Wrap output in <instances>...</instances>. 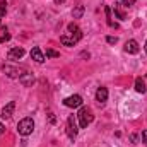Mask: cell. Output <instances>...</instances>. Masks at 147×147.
Returning <instances> with one entry per match:
<instances>
[{
  "instance_id": "4fadbf2b",
  "label": "cell",
  "mask_w": 147,
  "mask_h": 147,
  "mask_svg": "<svg viewBox=\"0 0 147 147\" xmlns=\"http://www.w3.org/2000/svg\"><path fill=\"white\" fill-rule=\"evenodd\" d=\"M135 91H137V92H140V94H144V92L147 91L146 82L142 80V77H137V79H135Z\"/></svg>"
},
{
  "instance_id": "ba28073f",
  "label": "cell",
  "mask_w": 147,
  "mask_h": 147,
  "mask_svg": "<svg viewBox=\"0 0 147 147\" xmlns=\"http://www.w3.org/2000/svg\"><path fill=\"white\" fill-rule=\"evenodd\" d=\"M14 110H16V103H14V101H9V103L2 108V115H0V116H2L3 120H9V118L12 116Z\"/></svg>"
},
{
  "instance_id": "d6986e66",
  "label": "cell",
  "mask_w": 147,
  "mask_h": 147,
  "mask_svg": "<svg viewBox=\"0 0 147 147\" xmlns=\"http://www.w3.org/2000/svg\"><path fill=\"white\" fill-rule=\"evenodd\" d=\"M137 0H120V3H123L125 7H130V5H134Z\"/></svg>"
},
{
  "instance_id": "7c38bea8",
  "label": "cell",
  "mask_w": 147,
  "mask_h": 147,
  "mask_svg": "<svg viewBox=\"0 0 147 147\" xmlns=\"http://www.w3.org/2000/svg\"><path fill=\"white\" fill-rule=\"evenodd\" d=\"M31 58H33L34 62H38V63H43V62H45V55L41 53V50H39L38 46H34V48L31 50Z\"/></svg>"
},
{
  "instance_id": "6da1fadb",
  "label": "cell",
  "mask_w": 147,
  "mask_h": 147,
  "mask_svg": "<svg viewBox=\"0 0 147 147\" xmlns=\"http://www.w3.org/2000/svg\"><path fill=\"white\" fill-rule=\"evenodd\" d=\"M80 39H82V31L79 29L77 24L70 22V24L67 26V33L60 36V43L65 45V46H74V45H77Z\"/></svg>"
},
{
  "instance_id": "5bb4252c",
  "label": "cell",
  "mask_w": 147,
  "mask_h": 147,
  "mask_svg": "<svg viewBox=\"0 0 147 147\" xmlns=\"http://www.w3.org/2000/svg\"><path fill=\"white\" fill-rule=\"evenodd\" d=\"M82 14H84V5H75L72 10V16L74 19H80L82 17Z\"/></svg>"
},
{
  "instance_id": "3957f363",
  "label": "cell",
  "mask_w": 147,
  "mask_h": 147,
  "mask_svg": "<svg viewBox=\"0 0 147 147\" xmlns=\"http://www.w3.org/2000/svg\"><path fill=\"white\" fill-rule=\"evenodd\" d=\"M77 118H79V125H80L82 128H87V125L92 123L94 115H92V111L89 110V108H80L79 113H77Z\"/></svg>"
},
{
  "instance_id": "cb8c5ba5",
  "label": "cell",
  "mask_w": 147,
  "mask_h": 147,
  "mask_svg": "<svg viewBox=\"0 0 147 147\" xmlns=\"http://www.w3.org/2000/svg\"><path fill=\"white\" fill-rule=\"evenodd\" d=\"M3 132H5V127H3V123H0V135H2Z\"/></svg>"
},
{
  "instance_id": "e0dca14e",
  "label": "cell",
  "mask_w": 147,
  "mask_h": 147,
  "mask_svg": "<svg viewBox=\"0 0 147 147\" xmlns=\"http://www.w3.org/2000/svg\"><path fill=\"white\" fill-rule=\"evenodd\" d=\"M5 12H7V2L2 0V2H0V19L5 16Z\"/></svg>"
},
{
  "instance_id": "2e32d148",
  "label": "cell",
  "mask_w": 147,
  "mask_h": 147,
  "mask_svg": "<svg viewBox=\"0 0 147 147\" xmlns=\"http://www.w3.org/2000/svg\"><path fill=\"white\" fill-rule=\"evenodd\" d=\"M46 57H50V58H58L60 53L55 51V50H51V48H46Z\"/></svg>"
},
{
  "instance_id": "9a60e30c",
  "label": "cell",
  "mask_w": 147,
  "mask_h": 147,
  "mask_svg": "<svg viewBox=\"0 0 147 147\" xmlns=\"http://www.w3.org/2000/svg\"><path fill=\"white\" fill-rule=\"evenodd\" d=\"M113 10H115V16H116V17H118L120 21H125V14L121 12V9H120V3H115Z\"/></svg>"
},
{
  "instance_id": "8fae6325",
  "label": "cell",
  "mask_w": 147,
  "mask_h": 147,
  "mask_svg": "<svg viewBox=\"0 0 147 147\" xmlns=\"http://www.w3.org/2000/svg\"><path fill=\"white\" fill-rule=\"evenodd\" d=\"M19 80H21V84H22V86L29 87V86H33V84H34V75H33L31 72H24L21 77H19Z\"/></svg>"
},
{
  "instance_id": "d4e9b609",
  "label": "cell",
  "mask_w": 147,
  "mask_h": 147,
  "mask_svg": "<svg viewBox=\"0 0 147 147\" xmlns=\"http://www.w3.org/2000/svg\"><path fill=\"white\" fill-rule=\"evenodd\" d=\"M63 2H65V0H55V3H58V5H60V3H63Z\"/></svg>"
},
{
  "instance_id": "8992f818",
  "label": "cell",
  "mask_w": 147,
  "mask_h": 147,
  "mask_svg": "<svg viewBox=\"0 0 147 147\" xmlns=\"http://www.w3.org/2000/svg\"><path fill=\"white\" fill-rule=\"evenodd\" d=\"M82 98L79 96V94H74V96H69V98H65L63 99V105L67 106V108H79V106H82Z\"/></svg>"
},
{
  "instance_id": "603a6c76",
  "label": "cell",
  "mask_w": 147,
  "mask_h": 147,
  "mask_svg": "<svg viewBox=\"0 0 147 147\" xmlns=\"http://www.w3.org/2000/svg\"><path fill=\"white\" fill-rule=\"evenodd\" d=\"M142 140L146 142V146H147V130H142Z\"/></svg>"
},
{
  "instance_id": "484cf974",
  "label": "cell",
  "mask_w": 147,
  "mask_h": 147,
  "mask_svg": "<svg viewBox=\"0 0 147 147\" xmlns=\"http://www.w3.org/2000/svg\"><path fill=\"white\" fill-rule=\"evenodd\" d=\"M146 51H147V41H146Z\"/></svg>"
},
{
  "instance_id": "7402d4cb",
  "label": "cell",
  "mask_w": 147,
  "mask_h": 147,
  "mask_svg": "<svg viewBox=\"0 0 147 147\" xmlns=\"http://www.w3.org/2000/svg\"><path fill=\"white\" fill-rule=\"evenodd\" d=\"M137 139H139V137H137L135 134H132V135H130V140H132V144H137Z\"/></svg>"
},
{
  "instance_id": "30bf717a",
  "label": "cell",
  "mask_w": 147,
  "mask_h": 147,
  "mask_svg": "<svg viewBox=\"0 0 147 147\" xmlns=\"http://www.w3.org/2000/svg\"><path fill=\"white\" fill-rule=\"evenodd\" d=\"M106 99H108V89L106 87H98V91H96V101L99 105H105Z\"/></svg>"
},
{
  "instance_id": "277c9868",
  "label": "cell",
  "mask_w": 147,
  "mask_h": 147,
  "mask_svg": "<svg viewBox=\"0 0 147 147\" xmlns=\"http://www.w3.org/2000/svg\"><path fill=\"white\" fill-rule=\"evenodd\" d=\"M77 134H79V128H77L75 116L70 115V116H69V120H67V135H69V139H70V140H75Z\"/></svg>"
},
{
  "instance_id": "7a4b0ae2",
  "label": "cell",
  "mask_w": 147,
  "mask_h": 147,
  "mask_svg": "<svg viewBox=\"0 0 147 147\" xmlns=\"http://www.w3.org/2000/svg\"><path fill=\"white\" fill-rule=\"evenodd\" d=\"M33 130H34V120L29 118V116H28V118H22V120L17 123V132H19V135H22V137L31 135Z\"/></svg>"
},
{
  "instance_id": "44dd1931",
  "label": "cell",
  "mask_w": 147,
  "mask_h": 147,
  "mask_svg": "<svg viewBox=\"0 0 147 147\" xmlns=\"http://www.w3.org/2000/svg\"><path fill=\"white\" fill-rule=\"evenodd\" d=\"M9 39H10V34H7V33H5L3 36H0V43H3V41H9Z\"/></svg>"
},
{
  "instance_id": "9c48e42d",
  "label": "cell",
  "mask_w": 147,
  "mask_h": 147,
  "mask_svg": "<svg viewBox=\"0 0 147 147\" xmlns=\"http://www.w3.org/2000/svg\"><path fill=\"white\" fill-rule=\"evenodd\" d=\"M139 43L135 41V39H128L127 43H125V51L127 53H130V55H135V53H139Z\"/></svg>"
},
{
  "instance_id": "ffe728a7",
  "label": "cell",
  "mask_w": 147,
  "mask_h": 147,
  "mask_svg": "<svg viewBox=\"0 0 147 147\" xmlns=\"http://www.w3.org/2000/svg\"><path fill=\"white\" fill-rule=\"evenodd\" d=\"M48 121H50L51 125H55V123H57V116H55L53 113H50V115H48Z\"/></svg>"
},
{
  "instance_id": "ac0fdd59",
  "label": "cell",
  "mask_w": 147,
  "mask_h": 147,
  "mask_svg": "<svg viewBox=\"0 0 147 147\" xmlns=\"http://www.w3.org/2000/svg\"><path fill=\"white\" fill-rule=\"evenodd\" d=\"M106 41H108L110 45H116V43H118V38L116 36H106Z\"/></svg>"
},
{
  "instance_id": "52a82bcc",
  "label": "cell",
  "mask_w": 147,
  "mask_h": 147,
  "mask_svg": "<svg viewBox=\"0 0 147 147\" xmlns=\"http://www.w3.org/2000/svg\"><path fill=\"white\" fill-rule=\"evenodd\" d=\"M24 48H12V50H9V53H7V58L9 60H12V62H16V60H21L22 57H24Z\"/></svg>"
},
{
  "instance_id": "5b68a950",
  "label": "cell",
  "mask_w": 147,
  "mask_h": 147,
  "mask_svg": "<svg viewBox=\"0 0 147 147\" xmlns=\"http://www.w3.org/2000/svg\"><path fill=\"white\" fill-rule=\"evenodd\" d=\"M2 70L5 72L7 77H10V79H19V77L24 74V69H21V67H12V65H2Z\"/></svg>"
}]
</instances>
